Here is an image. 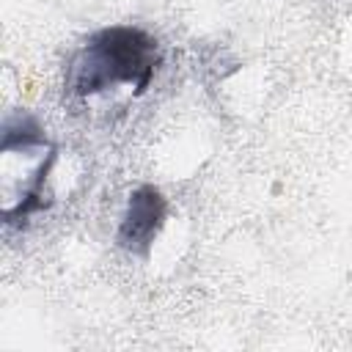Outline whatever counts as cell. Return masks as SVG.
<instances>
[{"label":"cell","instance_id":"7a4b0ae2","mask_svg":"<svg viewBox=\"0 0 352 352\" xmlns=\"http://www.w3.org/2000/svg\"><path fill=\"white\" fill-rule=\"evenodd\" d=\"M165 217H168L165 195L154 184H140L138 190H132V195L126 201V212H124L118 234H116L118 248H124L132 256L146 258L154 239L160 236V231L165 226Z\"/></svg>","mask_w":352,"mask_h":352},{"label":"cell","instance_id":"6da1fadb","mask_svg":"<svg viewBox=\"0 0 352 352\" xmlns=\"http://www.w3.org/2000/svg\"><path fill=\"white\" fill-rule=\"evenodd\" d=\"M162 63L160 44L135 25H110L85 38L72 55L63 74V94L85 102L110 88L129 85L132 96H143Z\"/></svg>","mask_w":352,"mask_h":352}]
</instances>
